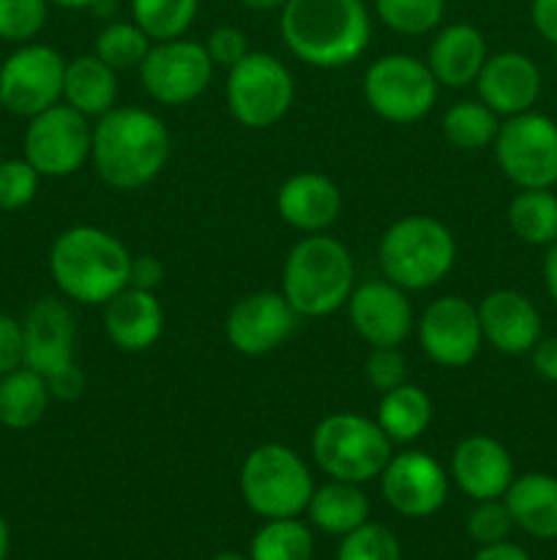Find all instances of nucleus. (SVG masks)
<instances>
[{"label":"nucleus","mask_w":557,"mask_h":560,"mask_svg":"<svg viewBox=\"0 0 557 560\" xmlns=\"http://www.w3.org/2000/svg\"><path fill=\"white\" fill-rule=\"evenodd\" d=\"M169 131L156 113L112 107L93 126L91 162L98 178L118 191H134L158 178L169 162Z\"/></svg>","instance_id":"1"},{"label":"nucleus","mask_w":557,"mask_h":560,"mask_svg":"<svg viewBox=\"0 0 557 560\" xmlns=\"http://www.w3.org/2000/svg\"><path fill=\"white\" fill-rule=\"evenodd\" d=\"M278 27L289 52L311 69L355 63L371 38L364 0H287Z\"/></svg>","instance_id":"2"},{"label":"nucleus","mask_w":557,"mask_h":560,"mask_svg":"<svg viewBox=\"0 0 557 560\" xmlns=\"http://www.w3.org/2000/svg\"><path fill=\"white\" fill-rule=\"evenodd\" d=\"M131 255L123 241L93 224L63 230L49 249V273L66 299L85 306L107 304L129 288Z\"/></svg>","instance_id":"3"},{"label":"nucleus","mask_w":557,"mask_h":560,"mask_svg":"<svg viewBox=\"0 0 557 560\" xmlns=\"http://www.w3.org/2000/svg\"><path fill=\"white\" fill-rule=\"evenodd\" d=\"M355 290V262L347 246L325 233L300 238L282 271V293L298 317H328Z\"/></svg>","instance_id":"4"},{"label":"nucleus","mask_w":557,"mask_h":560,"mask_svg":"<svg viewBox=\"0 0 557 560\" xmlns=\"http://www.w3.org/2000/svg\"><path fill=\"white\" fill-rule=\"evenodd\" d=\"M377 257L388 282L402 290H429L451 273L457 241L440 219L410 213L382 233Z\"/></svg>","instance_id":"5"},{"label":"nucleus","mask_w":557,"mask_h":560,"mask_svg":"<svg viewBox=\"0 0 557 560\" xmlns=\"http://www.w3.org/2000/svg\"><path fill=\"white\" fill-rule=\"evenodd\" d=\"M393 443L380 424L358 413L325 416L311 435V457L317 468L336 481L377 479L393 457Z\"/></svg>","instance_id":"6"},{"label":"nucleus","mask_w":557,"mask_h":560,"mask_svg":"<svg viewBox=\"0 0 557 560\" xmlns=\"http://www.w3.org/2000/svg\"><path fill=\"white\" fill-rule=\"evenodd\" d=\"M246 506L265 520L298 517L311 501V474L304 459L282 443H265L249 452L240 468Z\"/></svg>","instance_id":"7"},{"label":"nucleus","mask_w":557,"mask_h":560,"mask_svg":"<svg viewBox=\"0 0 557 560\" xmlns=\"http://www.w3.org/2000/svg\"><path fill=\"white\" fill-rule=\"evenodd\" d=\"M227 109L246 129H271L289 113L295 80L287 66L271 52H249L227 69L224 85Z\"/></svg>","instance_id":"8"},{"label":"nucleus","mask_w":557,"mask_h":560,"mask_svg":"<svg viewBox=\"0 0 557 560\" xmlns=\"http://www.w3.org/2000/svg\"><path fill=\"white\" fill-rule=\"evenodd\" d=\"M437 88L426 60L413 55H382L366 69L364 96L366 104L388 124H415L426 118L437 102Z\"/></svg>","instance_id":"9"},{"label":"nucleus","mask_w":557,"mask_h":560,"mask_svg":"<svg viewBox=\"0 0 557 560\" xmlns=\"http://www.w3.org/2000/svg\"><path fill=\"white\" fill-rule=\"evenodd\" d=\"M500 170L519 189H549L557 184V124L544 113H519L500 124L495 137Z\"/></svg>","instance_id":"10"},{"label":"nucleus","mask_w":557,"mask_h":560,"mask_svg":"<svg viewBox=\"0 0 557 560\" xmlns=\"http://www.w3.org/2000/svg\"><path fill=\"white\" fill-rule=\"evenodd\" d=\"M25 159L42 178H69L91 159L93 129L69 104H55L27 118Z\"/></svg>","instance_id":"11"},{"label":"nucleus","mask_w":557,"mask_h":560,"mask_svg":"<svg viewBox=\"0 0 557 560\" xmlns=\"http://www.w3.org/2000/svg\"><path fill=\"white\" fill-rule=\"evenodd\" d=\"M66 60L49 44H22L0 66V104L33 118L63 98Z\"/></svg>","instance_id":"12"},{"label":"nucleus","mask_w":557,"mask_h":560,"mask_svg":"<svg viewBox=\"0 0 557 560\" xmlns=\"http://www.w3.org/2000/svg\"><path fill=\"white\" fill-rule=\"evenodd\" d=\"M213 60L205 44L189 38L156 42L140 66V80L147 96L167 107H183L208 91L213 80Z\"/></svg>","instance_id":"13"},{"label":"nucleus","mask_w":557,"mask_h":560,"mask_svg":"<svg viewBox=\"0 0 557 560\" xmlns=\"http://www.w3.org/2000/svg\"><path fill=\"white\" fill-rule=\"evenodd\" d=\"M418 342L426 359L446 370H459L475 361L484 345L478 306L462 295L431 301L418 320Z\"/></svg>","instance_id":"14"},{"label":"nucleus","mask_w":557,"mask_h":560,"mask_svg":"<svg viewBox=\"0 0 557 560\" xmlns=\"http://www.w3.org/2000/svg\"><path fill=\"white\" fill-rule=\"evenodd\" d=\"M298 323V312L289 306L284 293L260 290L249 293L229 310L224 320L227 342L244 355H265L289 339Z\"/></svg>","instance_id":"15"},{"label":"nucleus","mask_w":557,"mask_h":560,"mask_svg":"<svg viewBox=\"0 0 557 560\" xmlns=\"http://www.w3.org/2000/svg\"><path fill=\"white\" fill-rule=\"evenodd\" d=\"M382 495L404 517H431L448 498V474L426 452H402L380 474Z\"/></svg>","instance_id":"16"},{"label":"nucleus","mask_w":557,"mask_h":560,"mask_svg":"<svg viewBox=\"0 0 557 560\" xmlns=\"http://www.w3.org/2000/svg\"><path fill=\"white\" fill-rule=\"evenodd\" d=\"M347 312L355 334L371 348H399L415 326L407 290L388 279H371L355 288Z\"/></svg>","instance_id":"17"},{"label":"nucleus","mask_w":557,"mask_h":560,"mask_svg":"<svg viewBox=\"0 0 557 560\" xmlns=\"http://www.w3.org/2000/svg\"><path fill=\"white\" fill-rule=\"evenodd\" d=\"M25 331V366L49 377L74 364L76 323L69 304L55 295L38 299L22 320Z\"/></svg>","instance_id":"18"},{"label":"nucleus","mask_w":557,"mask_h":560,"mask_svg":"<svg viewBox=\"0 0 557 560\" xmlns=\"http://www.w3.org/2000/svg\"><path fill=\"white\" fill-rule=\"evenodd\" d=\"M475 85H478L481 102L491 113L511 118V115L528 113L538 102L541 71L528 55L508 49V52L486 58Z\"/></svg>","instance_id":"19"},{"label":"nucleus","mask_w":557,"mask_h":560,"mask_svg":"<svg viewBox=\"0 0 557 560\" xmlns=\"http://www.w3.org/2000/svg\"><path fill=\"white\" fill-rule=\"evenodd\" d=\"M484 342L506 355H522L538 345L541 315L528 295L517 290H491L478 304Z\"/></svg>","instance_id":"20"},{"label":"nucleus","mask_w":557,"mask_h":560,"mask_svg":"<svg viewBox=\"0 0 557 560\" xmlns=\"http://www.w3.org/2000/svg\"><path fill=\"white\" fill-rule=\"evenodd\" d=\"M451 474L459 490L473 501H495L513 481V459L500 441L489 435H470L457 446Z\"/></svg>","instance_id":"21"},{"label":"nucleus","mask_w":557,"mask_h":560,"mask_svg":"<svg viewBox=\"0 0 557 560\" xmlns=\"http://www.w3.org/2000/svg\"><path fill=\"white\" fill-rule=\"evenodd\" d=\"M104 331L123 353H142L164 334V310L151 290L123 288L104 304Z\"/></svg>","instance_id":"22"},{"label":"nucleus","mask_w":557,"mask_h":560,"mask_svg":"<svg viewBox=\"0 0 557 560\" xmlns=\"http://www.w3.org/2000/svg\"><path fill=\"white\" fill-rule=\"evenodd\" d=\"M276 211L298 233H325L342 213V191L320 173H298L282 184Z\"/></svg>","instance_id":"23"},{"label":"nucleus","mask_w":557,"mask_h":560,"mask_svg":"<svg viewBox=\"0 0 557 560\" xmlns=\"http://www.w3.org/2000/svg\"><path fill=\"white\" fill-rule=\"evenodd\" d=\"M486 58L489 55H486L484 33L467 22H453L435 36L426 66L440 85L467 88L478 80Z\"/></svg>","instance_id":"24"},{"label":"nucleus","mask_w":557,"mask_h":560,"mask_svg":"<svg viewBox=\"0 0 557 560\" xmlns=\"http://www.w3.org/2000/svg\"><path fill=\"white\" fill-rule=\"evenodd\" d=\"M513 525L535 539H557V479L549 474H524L511 481L506 495Z\"/></svg>","instance_id":"25"},{"label":"nucleus","mask_w":557,"mask_h":560,"mask_svg":"<svg viewBox=\"0 0 557 560\" xmlns=\"http://www.w3.org/2000/svg\"><path fill=\"white\" fill-rule=\"evenodd\" d=\"M63 102L85 118H102L118 102V71L96 55L66 60Z\"/></svg>","instance_id":"26"},{"label":"nucleus","mask_w":557,"mask_h":560,"mask_svg":"<svg viewBox=\"0 0 557 560\" xmlns=\"http://www.w3.org/2000/svg\"><path fill=\"white\" fill-rule=\"evenodd\" d=\"M306 512H309L311 523L325 534L347 536L349 530L369 523V498L364 495L360 485L331 479L325 487L311 492Z\"/></svg>","instance_id":"27"},{"label":"nucleus","mask_w":557,"mask_h":560,"mask_svg":"<svg viewBox=\"0 0 557 560\" xmlns=\"http://www.w3.org/2000/svg\"><path fill=\"white\" fill-rule=\"evenodd\" d=\"M47 377L33 372L31 366L0 375V424L5 430H31L44 419L49 408Z\"/></svg>","instance_id":"28"},{"label":"nucleus","mask_w":557,"mask_h":560,"mask_svg":"<svg viewBox=\"0 0 557 560\" xmlns=\"http://www.w3.org/2000/svg\"><path fill=\"white\" fill-rule=\"evenodd\" d=\"M435 419V405L424 388L402 383L399 388L382 394L377 405V424L391 438V443H413L429 430Z\"/></svg>","instance_id":"29"},{"label":"nucleus","mask_w":557,"mask_h":560,"mask_svg":"<svg viewBox=\"0 0 557 560\" xmlns=\"http://www.w3.org/2000/svg\"><path fill=\"white\" fill-rule=\"evenodd\" d=\"M508 224L513 235L533 246L557 241V197L549 189H522L508 206Z\"/></svg>","instance_id":"30"},{"label":"nucleus","mask_w":557,"mask_h":560,"mask_svg":"<svg viewBox=\"0 0 557 560\" xmlns=\"http://www.w3.org/2000/svg\"><path fill=\"white\" fill-rule=\"evenodd\" d=\"M497 129V113H491L484 102H459L442 115V137L459 151H481L491 145Z\"/></svg>","instance_id":"31"},{"label":"nucleus","mask_w":557,"mask_h":560,"mask_svg":"<svg viewBox=\"0 0 557 560\" xmlns=\"http://www.w3.org/2000/svg\"><path fill=\"white\" fill-rule=\"evenodd\" d=\"M200 0H131V16L151 42L180 38L194 22Z\"/></svg>","instance_id":"32"},{"label":"nucleus","mask_w":557,"mask_h":560,"mask_svg":"<svg viewBox=\"0 0 557 560\" xmlns=\"http://www.w3.org/2000/svg\"><path fill=\"white\" fill-rule=\"evenodd\" d=\"M153 42L137 22H109L98 31L93 55L115 71H140Z\"/></svg>","instance_id":"33"},{"label":"nucleus","mask_w":557,"mask_h":560,"mask_svg":"<svg viewBox=\"0 0 557 560\" xmlns=\"http://www.w3.org/2000/svg\"><path fill=\"white\" fill-rule=\"evenodd\" d=\"M315 541L298 520H271L251 541V560H311Z\"/></svg>","instance_id":"34"},{"label":"nucleus","mask_w":557,"mask_h":560,"mask_svg":"<svg viewBox=\"0 0 557 560\" xmlns=\"http://www.w3.org/2000/svg\"><path fill=\"white\" fill-rule=\"evenodd\" d=\"M375 11L393 33L424 36L442 22L446 0H375Z\"/></svg>","instance_id":"35"},{"label":"nucleus","mask_w":557,"mask_h":560,"mask_svg":"<svg viewBox=\"0 0 557 560\" xmlns=\"http://www.w3.org/2000/svg\"><path fill=\"white\" fill-rule=\"evenodd\" d=\"M47 0H0V42L27 44L47 25Z\"/></svg>","instance_id":"36"},{"label":"nucleus","mask_w":557,"mask_h":560,"mask_svg":"<svg viewBox=\"0 0 557 560\" xmlns=\"http://www.w3.org/2000/svg\"><path fill=\"white\" fill-rule=\"evenodd\" d=\"M336 560H402V550L386 525L364 523L344 536Z\"/></svg>","instance_id":"37"},{"label":"nucleus","mask_w":557,"mask_h":560,"mask_svg":"<svg viewBox=\"0 0 557 560\" xmlns=\"http://www.w3.org/2000/svg\"><path fill=\"white\" fill-rule=\"evenodd\" d=\"M42 175L27 159H0V211H20L31 206Z\"/></svg>","instance_id":"38"},{"label":"nucleus","mask_w":557,"mask_h":560,"mask_svg":"<svg viewBox=\"0 0 557 560\" xmlns=\"http://www.w3.org/2000/svg\"><path fill=\"white\" fill-rule=\"evenodd\" d=\"M511 528V512H508L506 503H500V498H495V501H478V506L467 517V534L484 547L506 541Z\"/></svg>","instance_id":"39"},{"label":"nucleus","mask_w":557,"mask_h":560,"mask_svg":"<svg viewBox=\"0 0 557 560\" xmlns=\"http://www.w3.org/2000/svg\"><path fill=\"white\" fill-rule=\"evenodd\" d=\"M364 372L366 381L380 394L407 383V361L399 353V348H371Z\"/></svg>","instance_id":"40"},{"label":"nucleus","mask_w":557,"mask_h":560,"mask_svg":"<svg viewBox=\"0 0 557 560\" xmlns=\"http://www.w3.org/2000/svg\"><path fill=\"white\" fill-rule=\"evenodd\" d=\"M208 55H211L213 66H222V69H233L238 60H244L246 55L251 52L249 49V38L240 27L233 25H222L216 31H211L205 42Z\"/></svg>","instance_id":"41"},{"label":"nucleus","mask_w":557,"mask_h":560,"mask_svg":"<svg viewBox=\"0 0 557 560\" xmlns=\"http://www.w3.org/2000/svg\"><path fill=\"white\" fill-rule=\"evenodd\" d=\"M25 366V331L16 317L0 312V375Z\"/></svg>","instance_id":"42"},{"label":"nucleus","mask_w":557,"mask_h":560,"mask_svg":"<svg viewBox=\"0 0 557 560\" xmlns=\"http://www.w3.org/2000/svg\"><path fill=\"white\" fill-rule=\"evenodd\" d=\"M49 397L60 399V402H76L85 394V375L76 364H69L66 370L55 372L47 377Z\"/></svg>","instance_id":"43"},{"label":"nucleus","mask_w":557,"mask_h":560,"mask_svg":"<svg viewBox=\"0 0 557 560\" xmlns=\"http://www.w3.org/2000/svg\"><path fill=\"white\" fill-rule=\"evenodd\" d=\"M164 262L153 255H142V257H131L129 266V288L137 290H151L156 293L158 284L164 282Z\"/></svg>","instance_id":"44"},{"label":"nucleus","mask_w":557,"mask_h":560,"mask_svg":"<svg viewBox=\"0 0 557 560\" xmlns=\"http://www.w3.org/2000/svg\"><path fill=\"white\" fill-rule=\"evenodd\" d=\"M530 20H533V27L541 33V38L557 47V0H533Z\"/></svg>","instance_id":"45"},{"label":"nucleus","mask_w":557,"mask_h":560,"mask_svg":"<svg viewBox=\"0 0 557 560\" xmlns=\"http://www.w3.org/2000/svg\"><path fill=\"white\" fill-rule=\"evenodd\" d=\"M530 353H533V370L544 381L557 383V337L538 339V345Z\"/></svg>","instance_id":"46"},{"label":"nucleus","mask_w":557,"mask_h":560,"mask_svg":"<svg viewBox=\"0 0 557 560\" xmlns=\"http://www.w3.org/2000/svg\"><path fill=\"white\" fill-rule=\"evenodd\" d=\"M473 560H530V556L522 547L508 545V541H497V545H486Z\"/></svg>","instance_id":"47"},{"label":"nucleus","mask_w":557,"mask_h":560,"mask_svg":"<svg viewBox=\"0 0 557 560\" xmlns=\"http://www.w3.org/2000/svg\"><path fill=\"white\" fill-rule=\"evenodd\" d=\"M544 282H546V290H549L552 301L557 304V241L555 244H549V252H546L544 257Z\"/></svg>","instance_id":"48"},{"label":"nucleus","mask_w":557,"mask_h":560,"mask_svg":"<svg viewBox=\"0 0 557 560\" xmlns=\"http://www.w3.org/2000/svg\"><path fill=\"white\" fill-rule=\"evenodd\" d=\"M238 3L251 11H282L287 0H238Z\"/></svg>","instance_id":"49"},{"label":"nucleus","mask_w":557,"mask_h":560,"mask_svg":"<svg viewBox=\"0 0 557 560\" xmlns=\"http://www.w3.org/2000/svg\"><path fill=\"white\" fill-rule=\"evenodd\" d=\"M47 3L60 5V9H69V11H82V9H93L96 0H47Z\"/></svg>","instance_id":"50"},{"label":"nucleus","mask_w":557,"mask_h":560,"mask_svg":"<svg viewBox=\"0 0 557 560\" xmlns=\"http://www.w3.org/2000/svg\"><path fill=\"white\" fill-rule=\"evenodd\" d=\"M5 552H9V525L0 517V560H5Z\"/></svg>","instance_id":"51"},{"label":"nucleus","mask_w":557,"mask_h":560,"mask_svg":"<svg viewBox=\"0 0 557 560\" xmlns=\"http://www.w3.org/2000/svg\"><path fill=\"white\" fill-rule=\"evenodd\" d=\"M213 560H246V558L238 556V552H222V556H216Z\"/></svg>","instance_id":"52"}]
</instances>
